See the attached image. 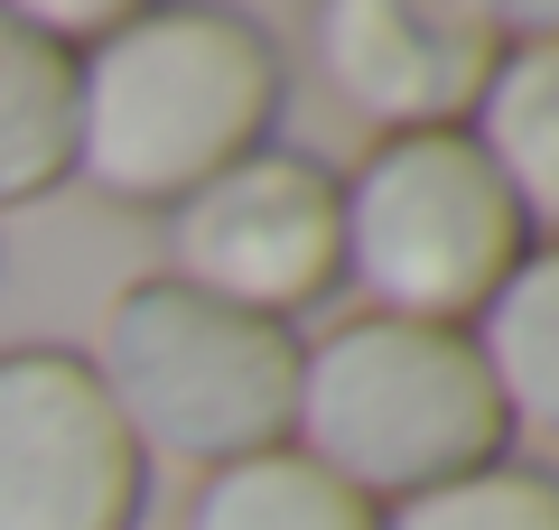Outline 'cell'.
I'll use <instances>...</instances> for the list:
<instances>
[{
  "label": "cell",
  "mask_w": 559,
  "mask_h": 530,
  "mask_svg": "<svg viewBox=\"0 0 559 530\" xmlns=\"http://www.w3.org/2000/svg\"><path fill=\"white\" fill-rule=\"evenodd\" d=\"M150 456L84 345H0V530H140Z\"/></svg>",
  "instance_id": "obj_6"
},
{
  "label": "cell",
  "mask_w": 559,
  "mask_h": 530,
  "mask_svg": "<svg viewBox=\"0 0 559 530\" xmlns=\"http://www.w3.org/2000/svg\"><path fill=\"white\" fill-rule=\"evenodd\" d=\"M178 530H373V503L345 493L299 447H261L242 466H215L187 484Z\"/></svg>",
  "instance_id": "obj_11"
},
{
  "label": "cell",
  "mask_w": 559,
  "mask_h": 530,
  "mask_svg": "<svg viewBox=\"0 0 559 530\" xmlns=\"http://www.w3.org/2000/svg\"><path fill=\"white\" fill-rule=\"evenodd\" d=\"M75 177V47L0 0V215Z\"/></svg>",
  "instance_id": "obj_8"
},
{
  "label": "cell",
  "mask_w": 559,
  "mask_h": 530,
  "mask_svg": "<svg viewBox=\"0 0 559 530\" xmlns=\"http://www.w3.org/2000/svg\"><path fill=\"white\" fill-rule=\"evenodd\" d=\"M466 335H476L485 373H495V400L513 419V437L532 429L559 447V242H532Z\"/></svg>",
  "instance_id": "obj_10"
},
{
  "label": "cell",
  "mask_w": 559,
  "mask_h": 530,
  "mask_svg": "<svg viewBox=\"0 0 559 530\" xmlns=\"http://www.w3.org/2000/svg\"><path fill=\"white\" fill-rule=\"evenodd\" d=\"M84 363H94L103 400L121 410V429L150 466L215 474L261 447H289L299 326L242 316L168 270H140L103 298Z\"/></svg>",
  "instance_id": "obj_3"
},
{
  "label": "cell",
  "mask_w": 559,
  "mask_h": 530,
  "mask_svg": "<svg viewBox=\"0 0 559 530\" xmlns=\"http://www.w3.org/2000/svg\"><path fill=\"white\" fill-rule=\"evenodd\" d=\"M466 131L495 158V177L522 205L532 242H559V38H503Z\"/></svg>",
  "instance_id": "obj_9"
},
{
  "label": "cell",
  "mask_w": 559,
  "mask_h": 530,
  "mask_svg": "<svg viewBox=\"0 0 559 530\" xmlns=\"http://www.w3.org/2000/svg\"><path fill=\"white\" fill-rule=\"evenodd\" d=\"M168 279L224 298L242 316L299 326L345 289V215H336V168L318 149H271L234 158L215 186L168 215Z\"/></svg>",
  "instance_id": "obj_5"
},
{
  "label": "cell",
  "mask_w": 559,
  "mask_h": 530,
  "mask_svg": "<svg viewBox=\"0 0 559 530\" xmlns=\"http://www.w3.org/2000/svg\"><path fill=\"white\" fill-rule=\"evenodd\" d=\"M373 530H559V466H540V456H495V466L457 474V484L382 503Z\"/></svg>",
  "instance_id": "obj_12"
},
{
  "label": "cell",
  "mask_w": 559,
  "mask_h": 530,
  "mask_svg": "<svg viewBox=\"0 0 559 530\" xmlns=\"http://www.w3.org/2000/svg\"><path fill=\"white\" fill-rule=\"evenodd\" d=\"M318 75L373 140L392 131H466L485 75L503 57V28L485 0H326L318 28Z\"/></svg>",
  "instance_id": "obj_7"
},
{
  "label": "cell",
  "mask_w": 559,
  "mask_h": 530,
  "mask_svg": "<svg viewBox=\"0 0 559 530\" xmlns=\"http://www.w3.org/2000/svg\"><path fill=\"white\" fill-rule=\"evenodd\" d=\"M289 447L382 511L513 456V419L466 326H411V316L355 308L299 345Z\"/></svg>",
  "instance_id": "obj_2"
},
{
  "label": "cell",
  "mask_w": 559,
  "mask_h": 530,
  "mask_svg": "<svg viewBox=\"0 0 559 530\" xmlns=\"http://www.w3.org/2000/svg\"><path fill=\"white\" fill-rule=\"evenodd\" d=\"M289 57L252 10H121L75 57V186L121 215H178L234 158L280 140Z\"/></svg>",
  "instance_id": "obj_1"
},
{
  "label": "cell",
  "mask_w": 559,
  "mask_h": 530,
  "mask_svg": "<svg viewBox=\"0 0 559 530\" xmlns=\"http://www.w3.org/2000/svg\"><path fill=\"white\" fill-rule=\"evenodd\" d=\"M345 215V289L373 316L411 326H476L485 298L532 252V224L503 196L476 131H392L336 168Z\"/></svg>",
  "instance_id": "obj_4"
}]
</instances>
